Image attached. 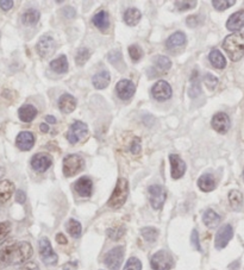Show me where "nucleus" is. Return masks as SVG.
Here are the masks:
<instances>
[{
	"mask_svg": "<svg viewBox=\"0 0 244 270\" xmlns=\"http://www.w3.org/2000/svg\"><path fill=\"white\" fill-rule=\"evenodd\" d=\"M55 48L56 43L54 41L53 37L49 35L42 36L36 45V50L38 53V55L41 57H44V59L53 55L54 51H55Z\"/></svg>",
	"mask_w": 244,
	"mask_h": 270,
	"instance_id": "9d476101",
	"label": "nucleus"
},
{
	"mask_svg": "<svg viewBox=\"0 0 244 270\" xmlns=\"http://www.w3.org/2000/svg\"><path fill=\"white\" fill-rule=\"evenodd\" d=\"M38 246H39V255H41L43 262L47 264V266H55V264L57 263V260H59V257H57V255L55 254V251H54L53 248H51L50 240H49L47 237H43L39 239Z\"/></svg>",
	"mask_w": 244,
	"mask_h": 270,
	"instance_id": "0eeeda50",
	"label": "nucleus"
},
{
	"mask_svg": "<svg viewBox=\"0 0 244 270\" xmlns=\"http://www.w3.org/2000/svg\"><path fill=\"white\" fill-rule=\"evenodd\" d=\"M243 177H244V170H243Z\"/></svg>",
	"mask_w": 244,
	"mask_h": 270,
	"instance_id": "bf43d9fd",
	"label": "nucleus"
},
{
	"mask_svg": "<svg viewBox=\"0 0 244 270\" xmlns=\"http://www.w3.org/2000/svg\"><path fill=\"white\" fill-rule=\"evenodd\" d=\"M186 35L181 31H177V33H175L172 35L169 38L167 39V42H166V47H167L168 50L171 51H176L177 49L183 48L186 44Z\"/></svg>",
	"mask_w": 244,
	"mask_h": 270,
	"instance_id": "6ab92c4d",
	"label": "nucleus"
},
{
	"mask_svg": "<svg viewBox=\"0 0 244 270\" xmlns=\"http://www.w3.org/2000/svg\"><path fill=\"white\" fill-rule=\"evenodd\" d=\"M223 48L232 61H240L244 56V33H235L225 37Z\"/></svg>",
	"mask_w": 244,
	"mask_h": 270,
	"instance_id": "f03ea898",
	"label": "nucleus"
},
{
	"mask_svg": "<svg viewBox=\"0 0 244 270\" xmlns=\"http://www.w3.org/2000/svg\"><path fill=\"white\" fill-rule=\"evenodd\" d=\"M76 107V99L70 94L65 93L59 98V108L63 113H71Z\"/></svg>",
	"mask_w": 244,
	"mask_h": 270,
	"instance_id": "aec40b11",
	"label": "nucleus"
},
{
	"mask_svg": "<svg viewBox=\"0 0 244 270\" xmlns=\"http://www.w3.org/2000/svg\"><path fill=\"white\" fill-rule=\"evenodd\" d=\"M110 73H108L107 70H103L99 71V73H97L96 75L92 77V83H93L94 87L97 88V90H104L108 86V83H110Z\"/></svg>",
	"mask_w": 244,
	"mask_h": 270,
	"instance_id": "393cba45",
	"label": "nucleus"
},
{
	"mask_svg": "<svg viewBox=\"0 0 244 270\" xmlns=\"http://www.w3.org/2000/svg\"><path fill=\"white\" fill-rule=\"evenodd\" d=\"M74 189L80 197L82 198H90L93 193V182L90 177L84 176L80 177L79 180L74 183Z\"/></svg>",
	"mask_w": 244,
	"mask_h": 270,
	"instance_id": "a211bd4d",
	"label": "nucleus"
},
{
	"mask_svg": "<svg viewBox=\"0 0 244 270\" xmlns=\"http://www.w3.org/2000/svg\"><path fill=\"white\" fill-rule=\"evenodd\" d=\"M191 243H192V245L194 246L195 250H198V251H202V246H200V243H199V235H198L197 230H193V231H192Z\"/></svg>",
	"mask_w": 244,
	"mask_h": 270,
	"instance_id": "49530a36",
	"label": "nucleus"
},
{
	"mask_svg": "<svg viewBox=\"0 0 244 270\" xmlns=\"http://www.w3.org/2000/svg\"><path fill=\"white\" fill-rule=\"evenodd\" d=\"M129 195V183L124 177H119L116 183L113 192H112L107 205L111 208H119L125 203Z\"/></svg>",
	"mask_w": 244,
	"mask_h": 270,
	"instance_id": "7ed1b4c3",
	"label": "nucleus"
},
{
	"mask_svg": "<svg viewBox=\"0 0 244 270\" xmlns=\"http://www.w3.org/2000/svg\"><path fill=\"white\" fill-rule=\"evenodd\" d=\"M56 242L59 244H61V245H65V244H67V238H66V236L63 234H57L56 235Z\"/></svg>",
	"mask_w": 244,
	"mask_h": 270,
	"instance_id": "5fc2aeb1",
	"label": "nucleus"
},
{
	"mask_svg": "<svg viewBox=\"0 0 244 270\" xmlns=\"http://www.w3.org/2000/svg\"><path fill=\"white\" fill-rule=\"evenodd\" d=\"M186 23L188 24V27L195 28L197 25L200 24V17L199 14H193V16H189L187 19H186Z\"/></svg>",
	"mask_w": 244,
	"mask_h": 270,
	"instance_id": "09e8293b",
	"label": "nucleus"
},
{
	"mask_svg": "<svg viewBox=\"0 0 244 270\" xmlns=\"http://www.w3.org/2000/svg\"><path fill=\"white\" fill-rule=\"evenodd\" d=\"M123 270H142V263L137 257L129 258Z\"/></svg>",
	"mask_w": 244,
	"mask_h": 270,
	"instance_id": "79ce46f5",
	"label": "nucleus"
},
{
	"mask_svg": "<svg viewBox=\"0 0 244 270\" xmlns=\"http://www.w3.org/2000/svg\"><path fill=\"white\" fill-rule=\"evenodd\" d=\"M235 0H213L212 1V5H213L214 8L218 11H224L226 8L231 7L232 5H235Z\"/></svg>",
	"mask_w": 244,
	"mask_h": 270,
	"instance_id": "ea45409f",
	"label": "nucleus"
},
{
	"mask_svg": "<svg viewBox=\"0 0 244 270\" xmlns=\"http://www.w3.org/2000/svg\"><path fill=\"white\" fill-rule=\"evenodd\" d=\"M169 162H171V167H172V177L175 180L182 177L186 171V163L180 159L179 155L176 154L169 155Z\"/></svg>",
	"mask_w": 244,
	"mask_h": 270,
	"instance_id": "f3484780",
	"label": "nucleus"
},
{
	"mask_svg": "<svg viewBox=\"0 0 244 270\" xmlns=\"http://www.w3.org/2000/svg\"><path fill=\"white\" fill-rule=\"evenodd\" d=\"M14 193V185L10 180L0 181V205L7 202Z\"/></svg>",
	"mask_w": 244,
	"mask_h": 270,
	"instance_id": "412c9836",
	"label": "nucleus"
},
{
	"mask_svg": "<svg viewBox=\"0 0 244 270\" xmlns=\"http://www.w3.org/2000/svg\"><path fill=\"white\" fill-rule=\"evenodd\" d=\"M229 202H230L232 208L238 211V209L242 207V205H243L242 193H241L240 191H236V189L231 191L230 193H229Z\"/></svg>",
	"mask_w": 244,
	"mask_h": 270,
	"instance_id": "473e14b6",
	"label": "nucleus"
},
{
	"mask_svg": "<svg viewBox=\"0 0 244 270\" xmlns=\"http://www.w3.org/2000/svg\"><path fill=\"white\" fill-rule=\"evenodd\" d=\"M217 186V181L212 174H204L198 180V187L203 192H212Z\"/></svg>",
	"mask_w": 244,
	"mask_h": 270,
	"instance_id": "b1692460",
	"label": "nucleus"
},
{
	"mask_svg": "<svg viewBox=\"0 0 244 270\" xmlns=\"http://www.w3.org/2000/svg\"><path fill=\"white\" fill-rule=\"evenodd\" d=\"M92 23H93L94 27L99 29V30H107L108 27H110V17H108V13L106 12V11H100V12L94 14Z\"/></svg>",
	"mask_w": 244,
	"mask_h": 270,
	"instance_id": "a878e982",
	"label": "nucleus"
},
{
	"mask_svg": "<svg viewBox=\"0 0 244 270\" xmlns=\"http://www.w3.org/2000/svg\"><path fill=\"white\" fill-rule=\"evenodd\" d=\"M204 82L208 86L209 90L213 91L218 85V79L214 75H212V74H206V75L204 76Z\"/></svg>",
	"mask_w": 244,
	"mask_h": 270,
	"instance_id": "c03bdc74",
	"label": "nucleus"
},
{
	"mask_svg": "<svg viewBox=\"0 0 244 270\" xmlns=\"http://www.w3.org/2000/svg\"><path fill=\"white\" fill-rule=\"evenodd\" d=\"M209 62L212 63V66H213L214 68H217V69H223V68H225L226 66L225 57H224L223 54L220 53L219 50H217V49H213V50L209 53Z\"/></svg>",
	"mask_w": 244,
	"mask_h": 270,
	"instance_id": "c756f323",
	"label": "nucleus"
},
{
	"mask_svg": "<svg viewBox=\"0 0 244 270\" xmlns=\"http://www.w3.org/2000/svg\"><path fill=\"white\" fill-rule=\"evenodd\" d=\"M37 113H38L37 108L34 105H30V104L23 105L18 110V117L23 123L33 122V120L36 118Z\"/></svg>",
	"mask_w": 244,
	"mask_h": 270,
	"instance_id": "4be33fe9",
	"label": "nucleus"
},
{
	"mask_svg": "<svg viewBox=\"0 0 244 270\" xmlns=\"http://www.w3.org/2000/svg\"><path fill=\"white\" fill-rule=\"evenodd\" d=\"M129 54H130L131 60H133V61H135V62L139 61L143 56L142 49H140L139 45H137V44H133L129 47Z\"/></svg>",
	"mask_w": 244,
	"mask_h": 270,
	"instance_id": "58836bf2",
	"label": "nucleus"
},
{
	"mask_svg": "<svg viewBox=\"0 0 244 270\" xmlns=\"http://www.w3.org/2000/svg\"><path fill=\"white\" fill-rule=\"evenodd\" d=\"M226 28L230 31H238L244 28V11H238V12L231 14L230 18L226 22Z\"/></svg>",
	"mask_w": 244,
	"mask_h": 270,
	"instance_id": "5701e85b",
	"label": "nucleus"
},
{
	"mask_svg": "<svg viewBox=\"0 0 244 270\" xmlns=\"http://www.w3.org/2000/svg\"><path fill=\"white\" fill-rule=\"evenodd\" d=\"M51 165H53V157L47 153L36 154L31 159V167L37 173H44L50 168Z\"/></svg>",
	"mask_w": 244,
	"mask_h": 270,
	"instance_id": "9b49d317",
	"label": "nucleus"
},
{
	"mask_svg": "<svg viewBox=\"0 0 244 270\" xmlns=\"http://www.w3.org/2000/svg\"><path fill=\"white\" fill-rule=\"evenodd\" d=\"M39 130H41L43 134H47V132L49 131V126L45 124V123H43V124L39 125Z\"/></svg>",
	"mask_w": 244,
	"mask_h": 270,
	"instance_id": "13d9d810",
	"label": "nucleus"
},
{
	"mask_svg": "<svg viewBox=\"0 0 244 270\" xmlns=\"http://www.w3.org/2000/svg\"><path fill=\"white\" fill-rule=\"evenodd\" d=\"M0 37H1V33H0Z\"/></svg>",
	"mask_w": 244,
	"mask_h": 270,
	"instance_id": "052dcab7",
	"label": "nucleus"
},
{
	"mask_svg": "<svg viewBox=\"0 0 244 270\" xmlns=\"http://www.w3.org/2000/svg\"><path fill=\"white\" fill-rule=\"evenodd\" d=\"M106 234H107V236L111 238V239L118 240L123 237V236H124L125 228L124 226H114V228L107 229Z\"/></svg>",
	"mask_w": 244,
	"mask_h": 270,
	"instance_id": "4c0bfd02",
	"label": "nucleus"
},
{
	"mask_svg": "<svg viewBox=\"0 0 244 270\" xmlns=\"http://www.w3.org/2000/svg\"><path fill=\"white\" fill-rule=\"evenodd\" d=\"M116 92L117 96L119 97V99L129 100L130 98L134 97L135 92H136V86H135L133 81H130V80L123 79L117 83Z\"/></svg>",
	"mask_w": 244,
	"mask_h": 270,
	"instance_id": "4468645a",
	"label": "nucleus"
},
{
	"mask_svg": "<svg viewBox=\"0 0 244 270\" xmlns=\"http://www.w3.org/2000/svg\"><path fill=\"white\" fill-rule=\"evenodd\" d=\"M140 235L146 242L154 243L159 237V230L155 228H143L140 230Z\"/></svg>",
	"mask_w": 244,
	"mask_h": 270,
	"instance_id": "c9c22d12",
	"label": "nucleus"
},
{
	"mask_svg": "<svg viewBox=\"0 0 244 270\" xmlns=\"http://www.w3.org/2000/svg\"><path fill=\"white\" fill-rule=\"evenodd\" d=\"M63 270H76V263L75 262H68L67 264L62 267Z\"/></svg>",
	"mask_w": 244,
	"mask_h": 270,
	"instance_id": "6e6d98bb",
	"label": "nucleus"
},
{
	"mask_svg": "<svg viewBox=\"0 0 244 270\" xmlns=\"http://www.w3.org/2000/svg\"><path fill=\"white\" fill-rule=\"evenodd\" d=\"M66 229H67L68 234H70L73 238H79L80 236H81V232H82L81 224L75 219L68 220L67 225H66Z\"/></svg>",
	"mask_w": 244,
	"mask_h": 270,
	"instance_id": "f704fd0d",
	"label": "nucleus"
},
{
	"mask_svg": "<svg viewBox=\"0 0 244 270\" xmlns=\"http://www.w3.org/2000/svg\"><path fill=\"white\" fill-rule=\"evenodd\" d=\"M51 70H54L57 74H63L68 70V60L65 55L60 56L59 59L54 60L50 62Z\"/></svg>",
	"mask_w": 244,
	"mask_h": 270,
	"instance_id": "2f4dec72",
	"label": "nucleus"
},
{
	"mask_svg": "<svg viewBox=\"0 0 244 270\" xmlns=\"http://www.w3.org/2000/svg\"><path fill=\"white\" fill-rule=\"evenodd\" d=\"M175 5H176L177 10L180 11H186V10H191V8H194L197 6V1L195 0H191V1H188V0H186V1H175Z\"/></svg>",
	"mask_w": 244,
	"mask_h": 270,
	"instance_id": "37998d69",
	"label": "nucleus"
},
{
	"mask_svg": "<svg viewBox=\"0 0 244 270\" xmlns=\"http://www.w3.org/2000/svg\"><path fill=\"white\" fill-rule=\"evenodd\" d=\"M45 120H47V123H49V124H56V118L53 116H47L45 117Z\"/></svg>",
	"mask_w": 244,
	"mask_h": 270,
	"instance_id": "4d7b16f0",
	"label": "nucleus"
},
{
	"mask_svg": "<svg viewBox=\"0 0 244 270\" xmlns=\"http://www.w3.org/2000/svg\"><path fill=\"white\" fill-rule=\"evenodd\" d=\"M39 18H41V13L37 10H35V8H30V10L25 11V12L23 13L22 23L24 25H28V27H31V25L37 24Z\"/></svg>",
	"mask_w": 244,
	"mask_h": 270,
	"instance_id": "c85d7f7f",
	"label": "nucleus"
},
{
	"mask_svg": "<svg viewBox=\"0 0 244 270\" xmlns=\"http://www.w3.org/2000/svg\"><path fill=\"white\" fill-rule=\"evenodd\" d=\"M140 139L139 138V137H136V138L133 139V143H131V146H130V151L133 153L134 155H139L140 153Z\"/></svg>",
	"mask_w": 244,
	"mask_h": 270,
	"instance_id": "de8ad7c7",
	"label": "nucleus"
},
{
	"mask_svg": "<svg viewBox=\"0 0 244 270\" xmlns=\"http://www.w3.org/2000/svg\"><path fill=\"white\" fill-rule=\"evenodd\" d=\"M142 18V13L137 8H128L124 13V22L129 27H135L137 25Z\"/></svg>",
	"mask_w": 244,
	"mask_h": 270,
	"instance_id": "cd10ccee",
	"label": "nucleus"
},
{
	"mask_svg": "<svg viewBox=\"0 0 244 270\" xmlns=\"http://www.w3.org/2000/svg\"><path fill=\"white\" fill-rule=\"evenodd\" d=\"M151 94L159 101H166V100L171 99L173 93H172L171 85L167 81H165V80H160L151 88Z\"/></svg>",
	"mask_w": 244,
	"mask_h": 270,
	"instance_id": "f8f14e48",
	"label": "nucleus"
},
{
	"mask_svg": "<svg viewBox=\"0 0 244 270\" xmlns=\"http://www.w3.org/2000/svg\"><path fill=\"white\" fill-rule=\"evenodd\" d=\"M11 232V223L10 222H2L0 223V242L4 240L5 238L10 235Z\"/></svg>",
	"mask_w": 244,
	"mask_h": 270,
	"instance_id": "a18cd8bd",
	"label": "nucleus"
},
{
	"mask_svg": "<svg viewBox=\"0 0 244 270\" xmlns=\"http://www.w3.org/2000/svg\"><path fill=\"white\" fill-rule=\"evenodd\" d=\"M202 92L200 88V82H199V71L197 69L193 70L191 75V87L188 90V96L191 98H197Z\"/></svg>",
	"mask_w": 244,
	"mask_h": 270,
	"instance_id": "7c9ffc66",
	"label": "nucleus"
},
{
	"mask_svg": "<svg viewBox=\"0 0 244 270\" xmlns=\"http://www.w3.org/2000/svg\"><path fill=\"white\" fill-rule=\"evenodd\" d=\"M91 53L87 48H80L77 49L76 54H75V62L77 66H84L86 62L88 61L90 59Z\"/></svg>",
	"mask_w": 244,
	"mask_h": 270,
	"instance_id": "e433bc0d",
	"label": "nucleus"
},
{
	"mask_svg": "<svg viewBox=\"0 0 244 270\" xmlns=\"http://www.w3.org/2000/svg\"><path fill=\"white\" fill-rule=\"evenodd\" d=\"M84 160H82L79 155H68V156H66V159L63 160V174L67 177L74 176V175L79 174L80 171L84 169Z\"/></svg>",
	"mask_w": 244,
	"mask_h": 270,
	"instance_id": "20e7f679",
	"label": "nucleus"
},
{
	"mask_svg": "<svg viewBox=\"0 0 244 270\" xmlns=\"http://www.w3.org/2000/svg\"><path fill=\"white\" fill-rule=\"evenodd\" d=\"M108 61H110L112 65L117 68L119 67V65H123V56L122 54H120V51L119 50L111 51V53L108 54Z\"/></svg>",
	"mask_w": 244,
	"mask_h": 270,
	"instance_id": "a19ab883",
	"label": "nucleus"
},
{
	"mask_svg": "<svg viewBox=\"0 0 244 270\" xmlns=\"http://www.w3.org/2000/svg\"><path fill=\"white\" fill-rule=\"evenodd\" d=\"M35 144V136L30 131H22L19 132L16 138V145L19 150L29 151L33 149Z\"/></svg>",
	"mask_w": 244,
	"mask_h": 270,
	"instance_id": "dca6fc26",
	"label": "nucleus"
},
{
	"mask_svg": "<svg viewBox=\"0 0 244 270\" xmlns=\"http://www.w3.org/2000/svg\"><path fill=\"white\" fill-rule=\"evenodd\" d=\"M154 63L156 66L157 70L162 71V74H166L172 68L171 60L166 56H156L154 60Z\"/></svg>",
	"mask_w": 244,
	"mask_h": 270,
	"instance_id": "72a5a7b5",
	"label": "nucleus"
},
{
	"mask_svg": "<svg viewBox=\"0 0 244 270\" xmlns=\"http://www.w3.org/2000/svg\"><path fill=\"white\" fill-rule=\"evenodd\" d=\"M166 197H167V193L162 186L153 185L149 187V200H150V205L153 206L154 209L162 208Z\"/></svg>",
	"mask_w": 244,
	"mask_h": 270,
	"instance_id": "1a4fd4ad",
	"label": "nucleus"
},
{
	"mask_svg": "<svg viewBox=\"0 0 244 270\" xmlns=\"http://www.w3.org/2000/svg\"><path fill=\"white\" fill-rule=\"evenodd\" d=\"M16 201L19 203H24L27 201V194L23 191H18L16 193Z\"/></svg>",
	"mask_w": 244,
	"mask_h": 270,
	"instance_id": "3c124183",
	"label": "nucleus"
},
{
	"mask_svg": "<svg viewBox=\"0 0 244 270\" xmlns=\"http://www.w3.org/2000/svg\"><path fill=\"white\" fill-rule=\"evenodd\" d=\"M150 266L154 270H171L173 267V257L166 250H160L151 256Z\"/></svg>",
	"mask_w": 244,
	"mask_h": 270,
	"instance_id": "423d86ee",
	"label": "nucleus"
},
{
	"mask_svg": "<svg viewBox=\"0 0 244 270\" xmlns=\"http://www.w3.org/2000/svg\"><path fill=\"white\" fill-rule=\"evenodd\" d=\"M21 270H38V266L35 262H28Z\"/></svg>",
	"mask_w": 244,
	"mask_h": 270,
	"instance_id": "864d4df0",
	"label": "nucleus"
},
{
	"mask_svg": "<svg viewBox=\"0 0 244 270\" xmlns=\"http://www.w3.org/2000/svg\"><path fill=\"white\" fill-rule=\"evenodd\" d=\"M62 12L65 14H67L68 18H73V17L75 16V10H74V8L70 7V6H67V7L63 8Z\"/></svg>",
	"mask_w": 244,
	"mask_h": 270,
	"instance_id": "603ef678",
	"label": "nucleus"
},
{
	"mask_svg": "<svg viewBox=\"0 0 244 270\" xmlns=\"http://www.w3.org/2000/svg\"><path fill=\"white\" fill-rule=\"evenodd\" d=\"M34 254L29 242L7 240L0 245V269L8 266H19L28 262Z\"/></svg>",
	"mask_w": 244,
	"mask_h": 270,
	"instance_id": "f257e3e1",
	"label": "nucleus"
},
{
	"mask_svg": "<svg viewBox=\"0 0 244 270\" xmlns=\"http://www.w3.org/2000/svg\"><path fill=\"white\" fill-rule=\"evenodd\" d=\"M232 236H234V230H232V226L226 224V225H223L222 228L218 230L216 235V239H214V245H216V249L222 250L228 245L229 242L231 240Z\"/></svg>",
	"mask_w": 244,
	"mask_h": 270,
	"instance_id": "ddd939ff",
	"label": "nucleus"
},
{
	"mask_svg": "<svg viewBox=\"0 0 244 270\" xmlns=\"http://www.w3.org/2000/svg\"><path fill=\"white\" fill-rule=\"evenodd\" d=\"M230 118L224 112L216 113L212 118V128L217 132H219V134H226L229 129H230Z\"/></svg>",
	"mask_w": 244,
	"mask_h": 270,
	"instance_id": "2eb2a0df",
	"label": "nucleus"
},
{
	"mask_svg": "<svg viewBox=\"0 0 244 270\" xmlns=\"http://www.w3.org/2000/svg\"><path fill=\"white\" fill-rule=\"evenodd\" d=\"M123 258H124V249L123 246H116L105 255L104 263L108 269L119 270L123 263Z\"/></svg>",
	"mask_w": 244,
	"mask_h": 270,
	"instance_id": "6e6552de",
	"label": "nucleus"
},
{
	"mask_svg": "<svg viewBox=\"0 0 244 270\" xmlns=\"http://www.w3.org/2000/svg\"><path fill=\"white\" fill-rule=\"evenodd\" d=\"M203 222L206 226H208V228L213 229V228H217V226L219 225L220 217H219V214L216 213V212L213 211V209L209 208L204 212Z\"/></svg>",
	"mask_w": 244,
	"mask_h": 270,
	"instance_id": "bb28decb",
	"label": "nucleus"
},
{
	"mask_svg": "<svg viewBox=\"0 0 244 270\" xmlns=\"http://www.w3.org/2000/svg\"><path fill=\"white\" fill-rule=\"evenodd\" d=\"M14 2L12 0H0V8L2 11H8L13 7Z\"/></svg>",
	"mask_w": 244,
	"mask_h": 270,
	"instance_id": "8fccbe9b",
	"label": "nucleus"
},
{
	"mask_svg": "<svg viewBox=\"0 0 244 270\" xmlns=\"http://www.w3.org/2000/svg\"><path fill=\"white\" fill-rule=\"evenodd\" d=\"M88 136V126L84 122L76 120L70 125V130L67 132V139L70 144H77L84 140Z\"/></svg>",
	"mask_w": 244,
	"mask_h": 270,
	"instance_id": "39448f33",
	"label": "nucleus"
}]
</instances>
